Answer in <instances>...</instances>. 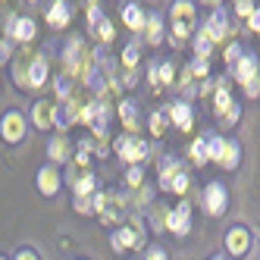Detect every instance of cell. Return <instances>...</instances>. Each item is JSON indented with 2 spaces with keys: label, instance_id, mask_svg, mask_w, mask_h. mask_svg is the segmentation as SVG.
Returning <instances> with one entry per match:
<instances>
[{
  "label": "cell",
  "instance_id": "cell-1",
  "mask_svg": "<svg viewBox=\"0 0 260 260\" xmlns=\"http://www.w3.org/2000/svg\"><path fill=\"white\" fill-rule=\"evenodd\" d=\"M170 22H173V47L185 44L194 35V25H198V13H194V4L191 0H173L170 7Z\"/></svg>",
  "mask_w": 260,
  "mask_h": 260
},
{
  "label": "cell",
  "instance_id": "cell-2",
  "mask_svg": "<svg viewBox=\"0 0 260 260\" xmlns=\"http://www.w3.org/2000/svg\"><path fill=\"white\" fill-rule=\"evenodd\" d=\"M47 76H50V66H47V57H35L31 63H16L13 66V79L19 82V88H28V91H41L47 85Z\"/></svg>",
  "mask_w": 260,
  "mask_h": 260
},
{
  "label": "cell",
  "instance_id": "cell-3",
  "mask_svg": "<svg viewBox=\"0 0 260 260\" xmlns=\"http://www.w3.org/2000/svg\"><path fill=\"white\" fill-rule=\"evenodd\" d=\"M232 66H235V79L245 85L248 98H257V94H260V63H257V57H251V53H241Z\"/></svg>",
  "mask_w": 260,
  "mask_h": 260
},
{
  "label": "cell",
  "instance_id": "cell-4",
  "mask_svg": "<svg viewBox=\"0 0 260 260\" xmlns=\"http://www.w3.org/2000/svg\"><path fill=\"white\" fill-rule=\"evenodd\" d=\"M63 60H66V72H69V76H79V79H85L88 69L94 66V60H91L85 41H69L66 50H63Z\"/></svg>",
  "mask_w": 260,
  "mask_h": 260
},
{
  "label": "cell",
  "instance_id": "cell-5",
  "mask_svg": "<svg viewBox=\"0 0 260 260\" xmlns=\"http://www.w3.org/2000/svg\"><path fill=\"white\" fill-rule=\"evenodd\" d=\"M207 154H210V160H216L219 166H226V170H235V166H238V157H241L238 144L219 138V135H213V138L207 141Z\"/></svg>",
  "mask_w": 260,
  "mask_h": 260
},
{
  "label": "cell",
  "instance_id": "cell-6",
  "mask_svg": "<svg viewBox=\"0 0 260 260\" xmlns=\"http://www.w3.org/2000/svg\"><path fill=\"white\" fill-rule=\"evenodd\" d=\"M25 113L22 110H7L4 116H0V138L7 144H19L25 138Z\"/></svg>",
  "mask_w": 260,
  "mask_h": 260
},
{
  "label": "cell",
  "instance_id": "cell-7",
  "mask_svg": "<svg viewBox=\"0 0 260 260\" xmlns=\"http://www.w3.org/2000/svg\"><path fill=\"white\" fill-rule=\"evenodd\" d=\"M160 185H163L166 191H179V194H185V191H188V176L182 173L179 160L166 157V160L160 163Z\"/></svg>",
  "mask_w": 260,
  "mask_h": 260
},
{
  "label": "cell",
  "instance_id": "cell-8",
  "mask_svg": "<svg viewBox=\"0 0 260 260\" xmlns=\"http://www.w3.org/2000/svg\"><path fill=\"white\" fill-rule=\"evenodd\" d=\"M7 35L16 44H31L35 35H38V25H35L31 16H10L7 19Z\"/></svg>",
  "mask_w": 260,
  "mask_h": 260
},
{
  "label": "cell",
  "instance_id": "cell-9",
  "mask_svg": "<svg viewBox=\"0 0 260 260\" xmlns=\"http://www.w3.org/2000/svg\"><path fill=\"white\" fill-rule=\"evenodd\" d=\"M116 154L125 160V163H141L144 157H147V141H141V138H135V135H122V138H116Z\"/></svg>",
  "mask_w": 260,
  "mask_h": 260
},
{
  "label": "cell",
  "instance_id": "cell-10",
  "mask_svg": "<svg viewBox=\"0 0 260 260\" xmlns=\"http://www.w3.org/2000/svg\"><path fill=\"white\" fill-rule=\"evenodd\" d=\"M31 122H35V128H41V132H50V128L57 125V101H50V98L35 101Z\"/></svg>",
  "mask_w": 260,
  "mask_h": 260
},
{
  "label": "cell",
  "instance_id": "cell-11",
  "mask_svg": "<svg viewBox=\"0 0 260 260\" xmlns=\"http://www.w3.org/2000/svg\"><path fill=\"white\" fill-rule=\"evenodd\" d=\"M94 210H101V222H116L125 216L122 210V198L119 194H94Z\"/></svg>",
  "mask_w": 260,
  "mask_h": 260
},
{
  "label": "cell",
  "instance_id": "cell-12",
  "mask_svg": "<svg viewBox=\"0 0 260 260\" xmlns=\"http://www.w3.org/2000/svg\"><path fill=\"white\" fill-rule=\"evenodd\" d=\"M35 182H38V191L44 198H53V194L60 191V185H63V176H60V170L53 163H47V166H41V170H38Z\"/></svg>",
  "mask_w": 260,
  "mask_h": 260
},
{
  "label": "cell",
  "instance_id": "cell-13",
  "mask_svg": "<svg viewBox=\"0 0 260 260\" xmlns=\"http://www.w3.org/2000/svg\"><path fill=\"white\" fill-rule=\"evenodd\" d=\"M138 245H141V222H138V219L125 222V226L113 235V248H116V251H132V248H138Z\"/></svg>",
  "mask_w": 260,
  "mask_h": 260
},
{
  "label": "cell",
  "instance_id": "cell-14",
  "mask_svg": "<svg viewBox=\"0 0 260 260\" xmlns=\"http://www.w3.org/2000/svg\"><path fill=\"white\" fill-rule=\"evenodd\" d=\"M166 226H170L176 235H188L191 232V207H188V204H179L176 210H170Z\"/></svg>",
  "mask_w": 260,
  "mask_h": 260
},
{
  "label": "cell",
  "instance_id": "cell-15",
  "mask_svg": "<svg viewBox=\"0 0 260 260\" xmlns=\"http://www.w3.org/2000/svg\"><path fill=\"white\" fill-rule=\"evenodd\" d=\"M226 204H229V194H226V188H222L219 182H210V185H207V191H204V207H207V210L216 216V213H222V210H226Z\"/></svg>",
  "mask_w": 260,
  "mask_h": 260
},
{
  "label": "cell",
  "instance_id": "cell-16",
  "mask_svg": "<svg viewBox=\"0 0 260 260\" xmlns=\"http://www.w3.org/2000/svg\"><path fill=\"white\" fill-rule=\"evenodd\" d=\"M47 157H50V163H69L72 160V144H69V138L66 135H50V141H47Z\"/></svg>",
  "mask_w": 260,
  "mask_h": 260
},
{
  "label": "cell",
  "instance_id": "cell-17",
  "mask_svg": "<svg viewBox=\"0 0 260 260\" xmlns=\"http://www.w3.org/2000/svg\"><path fill=\"white\" fill-rule=\"evenodd\" d=\"M226 248H229L232 257L248 254V248H251V232H248V229H241V226H235V229L226 235Z\"/></svg>",
  "mask_w": 260,
  "mask_h": 260
},
{
  "label": "cell",
  "instance_id": "cell-18",
  "mask_svg": "<svg viewBox=\"0 0 260 260\" xmlns=\"http://www.w3.org/2000/svg\"><path fill=\"white\" fill-rule=\"evenodd\" d=\"M204 31L210 35L213 44H216V41H226V35H229V19H226V13L216 10L210 19H207V25H204Z\"/></svg>",
  "mask_w": 260,
  "mask_h": 260
},
{
  "label": "cell",
  "instance_id": "cell-19",
  "mask_svg": "<svg viewBox=\"0 0 260 260\" xmlns=\"http://www.w3.org/2000/svg\"><path fill=\"white\" fill-rule=\"evenodd\" d=\"M69 19H72V10H69L66 0H57V4L47 10V25H50V28H66Z\"/></svg>",
  "mask_w": 260,
  "mask_h": 260
},
{
  "label": "cell",
  "instance_id": "cell-20",
  "mask_svg": "<svg viewBox=\"0 0 260 260\" xmlns=\"http://www.w3.org/2000/svg\"><path fill=\"white\" fill-rule=\"evenodd\" d=\"M166 116H170V122H176L182 132H188V128H191V110H188V104H173V107H166Z\"/></svg>",
  "mask_w": 260,
  "mask_h": 260
},
{
  "label": "cell",
  "instance_id": "cell-21",
  "mask_svg": "<svg viewBox=\"0 0 260 260\" xmlns=\"http://www.w3.org/2000/svg\"><path fill=\"white\" fill-rule=\"evenodd\" d=\"M216 116L219 119H226L229 113H232V110H238L235 104H232V94H229V88H226V82H219V91H216Z\"/></svg>",
  "mask_w": 260,
  "mask_h": 260
},
{
  "label": "cell",
  "instance_id": "cell-22",
  "mask_svg": "<svg viewBox=\"0 0 260 260\" xmlns=\"http://www.w3.org/2000/svg\"><path fill=\"white\" fill-rule=\"evenodd\" d=\"M122 19H125V25L132 28V31H141L144 28V13H141L138 4H125L122 7Z\"/></svg>",
  "mask_w": 260,
  "mask_h": 260
},
{
  "label": "cell",
  "instance_id": "cell-23",
  "mask_svg": "<svg viewBox=\"0 0 260 260\" xmlns=\"http://www.w3.org/2000/svg\"><path fill=\"white\" fill-rule=\"evenodd\" d=\"M144 31H147V41H151V44H160L163 41V19H160L157 13H151L144 19Z\"/></svg>",
  "mask_w": 260,
  "mask_h": 260
},
{
  "label": "cell",
  "instance_id": "cell-24",
  "mask_svg": "<svg viewBox=\"0 0 260 260\" xmlns=\"http://www.w3.org/2000/svg\"><path fill=\"white\" fill-rule=\"evenodd\" d=\"M119 119L125 122V128H128V132H135V128H138V116H135V104H119Z\"/></svg>",
  "mask_w": 260,
  "mask_h": 260
},
{
  "label": "cell",
  "instance_id": "cell-25",
  "mask_svg": "<svg viewBox=\"0 0 260 260\" xmlns=\"http://www.w3.org/2000/svg\"><path fill=\"white\" fill-rule=\"evenodd\" d=\"M210 50H213V41H210V35L207 31H201V35H194V53L201 60H207L210 57Z\"/></svg>",
  "mask_w": 260,
  "mask_h": 260
},
{
  "label": "cell",
  "instance_id": "cell-26",
  "mask_svg": "<svg viewBox=\"0 0 260 260\" xmlns=\"http://www.w3.org/2000/svg\"><path fill=\"white\" fill-rule=\"evenodd\" d=\"M91 28H94V38H101L104 44H107V41H113V25H110V19H107V16H104L101 22H94Z\"/></svg>",
  "mask_w": 260,
  "mask_h": 260
},
{
  "label": "cell",
  "instance_id": "cell-27",
  "mask_svg": "<svg viewBox=\"0 0 260 260\" xmlns=\"http://www.w3.org/2000/svg\"><path fill=\"white\" fill-rule=\"evenodd\" d=\"M191 157H194L198 166H204V163L210 160V154H207V141H204V138H198V141L191 144Z\"/></svg>",
  "mask_w": 260,
  "mask_h": 260
},
{
  "label": "cell",
  "instance_id": "cell-28",
  "mask_svg": "<svg viewBox=\"0 0 260 260\" xmlns=\"http://www.w3.org/2000/svg\"><path fill=\"white\" fill-rule=\"evenodd\" d=\"M166 122H170V116H166V113H151V132L154 135H163L166 132Z\"/></svg>",
  "mask_w": 260,
  "mask_h": 260
},
{
  "label": "cell",
  "instance_id": "cell-29",
  "mask_svg": "<svg viewBox=\"0 0 260 260\" xmlns=\"http://www.w3.org/2000/svg\"><path fill=\"white\" fill-rule=\"evenodd\" d=\"M122 63H125L128 69H135V63H138V47H135V44H128V47L122 50Z\"/></svg>",
  "mask_w": 260,
  "mask_h": 260
},
{
  "label": "cell",
  "instance_id": "cell-30",
  "mask_svg": "<svg viewBox=\"0 0 260 260\" xmlns=\"http://www.w3.org/2000/svg\"><path fill=\"white\" fill-rule=\"evenodd\" d=\"M173 76H176V72H173V66H170V63H163V66L157 69V82H160V85H170V82H173Z\"/></svg>",
  "mask_w": 260,
  "mask_h": 260
},
{
  "label": "cell",
  "instance_id": "cell-31",
  "mask_svg": "<svg viewBox=\"0 0 260 260\" xmlns=\"http://www.w3.org/2000/svg\"><path fill=\"white\" fill-rule=\"evenodd\" d=\"M235 13H238V16H245V19H248V16L254 13V0H235Z\"/></svg>",
  "mask_w": 260,
  "mask_h": 260
},
{
  "label": "cell",
  "instance_id": "cell-32",
  "mask_svg": "<svg viewBox=\"0 0 260 260\" xmlns=\"http://www.w3.org/2000/svg\"><path fill=\"white\" fill-rule=\"evenodd\" d=\"M207 69H210L207 60H201V57H198V60L191 63V76H201V79H204V76H207Z\"/></svg>",
  "mask_w": 260,
  "mask_h": 260
},
{
  "label": "cell",
  "instance_id": "cell-33",
  "mask_svg": "<svg viewBox=\"0 0 260 260\" xmlns=\"http://www.w3.org/2000/svg\"><path fill=\"white\" fill-rule=\"evenodd\" d=\"M128 185H141V179H144V173H141V166H132V170H128Z\"/></svg>",
  "mask_w": 260,
  "mask_h": 260
},
{
  "label": "cell",
  "instance_id": "cell-34",
  "mask_svg": "<svg viewBox=\"0 0 260 260\" xmlns=\"http://www.w3.org/2000/svg\"><path fill=\"white\" fill-rule=\"evenodd\" d=\"M13 260H41V257H38V251L22 248V251H16V257H13Z\"/></svg>",
  "mask_w": 260,
  "mask_h": 260
},
{
  "label": "cell",
  "instance_id": "cell-35",
  "mask_svg": "<svg viewBox=\"0 0 260 260\" xmlns=\"http://www.w3.org/2000/svg\"><path fill=\"white\" fill-rule=\"evenodd\" d=\"M238 57H241V44H229V50H226V60H229V63H235Z\"/></svg>",
  "mask_w": 260,
  "mask_h": 260
},
{
  "label": "cell",
  "instance_id": "cell-36",
  "mask_svg": "<svg viewBox=\"0 0 260 260\" xmlns=\"http://www.w3.org/2000/svg\"><path fill=\"white\" fill-rule=\"evenodd\" d=\"M144 260H166V251L163 248H151V251L144 254Z\"/></svg>",
  "mask_w": 260,
  "mask_h": 260
},
{
  "label": "cell",
  "instance_id": "cell-37",
  "mask_svg": "<svg viewBox=\"0 0 260 260\" xmlns=\"http://www.w3.org/2000/svg\"><path fill=\"white\" fill-rule=\"evenodd\" d=\"M248 25H251L254 31H260V10H254V13L248 16Z\"/></svg>",
  "mask_w": 260,
  "mask_h": 260
},
{
  "label": "cell",
  "instance_id": "cell-38",
  "mask_svg": "<svg viewBox=\"0 0 260 260\" xmlns=\"http://www.w3.org/2000/svg\"><path fill=\"white\" fill-rule=\"evenodd\" d=\"M10 60V41H0V63Z\"/></svg>",
  "mask_w": 260,
  "mask_h": 260
},
{
  "label": "cell",
  "instance_id": "cell-39",
  "mask_svg": "<svg viewBox=\"0 0 260 260\" xmlns=\"http://www.w3.org/2000/svg\"><path fill=\"white\" fill-rule=\"evenodd\" d=\"M201 4H207V7H219L222 0H201Z\"/></svg>",
  "mask_w": 260,
  "mask_h": 260
},
{
  "label": "cell",
  "instance_id": "cell-40",
  "mask_svg": "<svg viewBox=\"0 0 260 260\" xmlns=\"http://www.w3.org/2000/svg\"><path fill=\"white\" fill-rule=\"evenodd\" d=\"M25 4H38V0H25Z\"/></svg>",
  "mask_w": 260,
  "mask_h": 260
},
{
  "label": "cell",
  "instance_id": "cell-41",
  "mask_svg": "<svg viewBox=\"0 0 260 260\" xmlns=\"http://www.w3.org/2000/svg\"><path fill=\"white\" fill-rule=\"evenodd\" d=\"M213 260H222V257H213Z\"/></svg>",
  "mask_w": 260,
  "mask_h": 260
},
{
  "label": "cell",
  "instance_id": "cell-42",
  "mask_svg": "<svg viewBox=\"0 0 260 260\" xmlns=\"http://www.w3.org/2000/svg\"><path fill=\"white\" fill-rule=\"evenodd\" d=\"M0 260H7V257H0Z\"/></svg>",
  "mask_w": 260,
  "mask_h": 260
}]
</instances>
